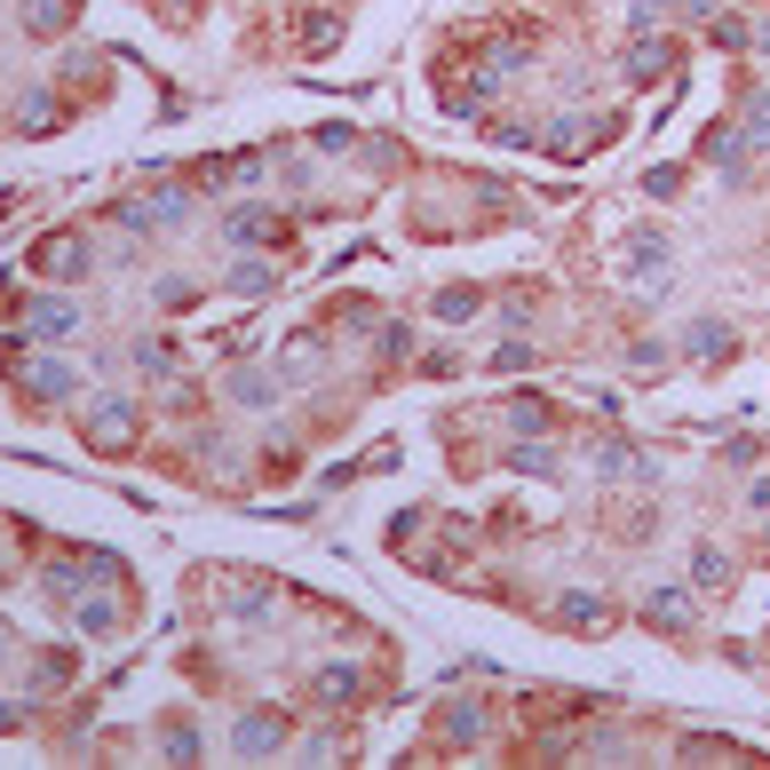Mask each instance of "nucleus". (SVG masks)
Segmentation results:
<instances>
[{"instance_id":"6e6552de","label":"nucleus","mask_w":770,"mask_h":770,"mask_svg":"<svg viewBox=\"0 0 770 770\" xmlns=\"http://www.w3.org/2000/svg\"><path fill=\"white\" fill-rule=\"evenodd\" d=\"M644 199L676 207V199H683V167H644Z\"/></svg>"},{"instance_id":"f257e3e1","label":"nucleus","mask_w":770,"mask_h":770,"mask_svg":"<svg viewBox=\"0 0 770 770\" xmlns=\"http://www.w3.org/2000/svg\"><path fill=\"white\" fill-rule=\"evenodd\" d=\"M32 271H41V279H88V247L56 230V239H41V247H32Z\"/></svg>"},{"instance_id":"9b49d317","label":"nucleus","mask_w":770,"mask_h":770,"mask_svg":"<svg viewBox=\"0 0 770 770\" xmlns=\"http://www.w3.org/2000/svg\"><path fill=\"white\" fill-rule=\"evenodd\" d=\"M747 136L770 144V95H755V104H747Z\"/></svg>"},{"instance_id":"1a4fd4ad","label":"nucleus","mask_w":770,"mask_h":770,"mask_svg":"<svg viewBox=\"0 0 770 770\" xmlns=\"http://www.w3.org/2000/svg\"><path fill=\"white\" fill-rule=\"evenodd\" d=\"M318 699H333V707H342V699L358 691V667H318V683H310Z\"/></svg>"},{"instance_id":"f8f14e48","label":"nucleus","mask_w":770,"mask_h":770,"mask_svg":"<svg viewBox=\"0 0 770 770\" xmlns=\"http://www.w3.org/2000/svg\"><path fill=\"white\" fill-rule=\"evenodd\" d=\"M762 635H770V627H762Z\"/></svg>"},{"instance_id":"39448f33","label":"nucleus","mask_w":770,"mask_h":770,"mask_svg":"<svg viewBox=\"0 0 770 770\" xmlns=\"http://www.w3.org/2000/svg\"><path fill=\"white\" fill-rule=\"evenodd\" d=\"M691 588L699 596H723L731 588V556L723 548H691Z\"/></svg>"},{"instance_id":"423d86ee","label":"nucleus","mask_w":770,"mask_h":770,"mask_svg":"<svg viewBox=\"0 0 770 770\" xmlns=\"http://www.w3.org/2000/svg\"><path fill=\"white\" fill-rule=\"evenodd\" d=\"M683 350H691V358H731V326H723V318H699V326L683 333Z\"/></svg>"},{"instance_id":"20e7f679","label":"nucleus","mask_w":770,"mask_h":770,"mask_svg":"<svg viewBox=\"0 0 770 770\" xmlns=\"http://www.w3.org/2000/svg\"><path fill=\"white\" fill-rule=\"evenodd\" d=\"M556 620H564V627L604 635V627H612V604H604V596H564V604H556Z\"/></svg>"},{"instance_id":"0eeeda50","label":"nucleus","mask_w":770,"mask_h":770,"mask_svg":"<svg viewBox=\"0 0 770 770\" xmlns=\"http://www.w3.org/2000/svg\"><path fill=\"white\" fill-rule=\"evenodd\" d=\"M279 739H286L279 715H247V723H239V755H271Z\"/></svg>"},{"instance_id":"f03ea898","label":"nucleus","mask_w":770,"mask_h":770,"mask_svg":"<svg viewBox=\"0 0 770 770\" xmlns=\"http://www.w3.org/2000/svg\"><path fill=\"white\" fill-rule=\"evenodd\" d=\"M644 620L667 627V635H683V627H691V596H683V588H652V596H644Z\"/></svg>"},{"instance_id":"7ed1b4c3","label":"nucleus","mask_w":770,"mask_h":770,"mask_svg":"<svg viewBox=\"0 0 770 770\" xmlns=\"http://www.w3.org/2000/svg\"><path fill=\"white\" fill-rule=\"evenodd\" d=\"M32 333H41V342H64V333H72L80 326V310L72 303H64V294H48V303H32V318H24Z\"/></svg>"},{"instance_id":"9d476101","label":"nucleus","mask_w":770,"mask_h":770,"mask_svg":"<svg viewBox=\"0 0 770 770\" xmlns=\"http://www.w3.org/2000/svg\"><path fill=\"white\" fill-rule=\"evenodd\" d=\"M477 303H485L477 286H445V294H438V318H445V326H461V318L477 310Z\"/></svg>"}]
</instances>
